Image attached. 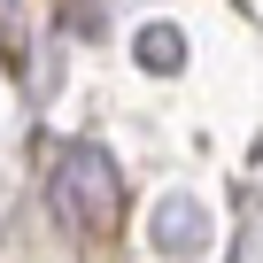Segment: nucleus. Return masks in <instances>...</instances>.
<instances>
[{"label": "nucleus", "mask_w": 263, "mask_h": 263, "mask_svg": "<svg viewBox=\"0 0 263 263\" xmlns=\"http://www.w3.org/2000/svg\"><path fill=\"white\" fill-rule=\"evenodd\" d=\"M47 209H54V224H62L70 240L108 248L116 224H124V178H116V163H108L93 140L54 147V163H47Z\"/></svg>", "instance_id": "obj_1"}, {"label": "nucleus", "mask_w": 263, "mask_h": 263, "mask_svg": "<svg viewBox=\"0 0 263 263\" xmlns=\"http://www.w3.org/2000/svg\"><path fill=\"white\" fill-rule=\"evenodd\" d=\"M155 240L178 255V248H194V240H201V217H194V209H178V201H163V209H155Z\"/></svg>", "instance_id": "obj_3"}, {"label": "nucleus", "mask_w": 263, "mask_h": 263, "mask_svg": "<svg viewBox=\"0 0 263 263\" xmlns=\"http://www.w3.org/2000/svg\"><path fill=\"white\" fill-rule=\"evenodd\" d=\"M132 54H140L147 70H178V62H186V39H178L171 24H147L140 39H132Z\"/></svg>", "instance_id": "obj_2"}]
</instances>
